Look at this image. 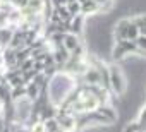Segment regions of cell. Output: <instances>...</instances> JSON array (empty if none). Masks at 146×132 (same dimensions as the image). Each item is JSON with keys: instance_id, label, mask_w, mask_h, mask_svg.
Instances as JSON below:
<instances>
[{"instance_id": "cell-1", "label": "cell", "mask_w": 146, "mask_h": 132, "mask_svg": "<svg viewBox=\"0 0 146 132\" xmlns=\"http://www.w3.org/2000/svg\"><path fill=\"white\" fill-rule=\"evenodd\" d=\"M108 86H110V91H113L117 96H122L124 91H125L124 76H122V72L115 67V65H110L108 67Z\"/></svg>"}, {"instance_id": "cell-2", "label": "cell", "mask_w": 146, "mask_h": 132, "mask_svg": "<svg viewBox=\"0 0 146 132\" xmlns=\"http://www.w3.org/2000/svg\"><path fill=\"white\" fill-rule=\"evenodd\" d=\"M129 53H137V46L134 41H115V46H113V60H122L124 57H127Z\"/></svg>"}, {"instance_id": "cell-3", "label": "cell", "mask_w": 146, "mask_h": 132, "mask_svg": "<svg viewBox=\"0 0 146 132\" xmlns=\"http://www.w3.org/2000/svg\"><path fill=\"white\" fill-rule=\"evenodd\" d=\"M62 46H64V50L70 55L76 48L81 46L79 36H78V34H72V33H64V34H62Z\"/></svg>"}, {"instance_id": "cell-4", "label": "cell", "mask_w": 146, "mask_h": 132, "mask_svg": "<svg viewBox=\"0 0 146 132\" xmlns=\"http://www.w3.org/2000/svg\"><path fill=\"white\" fill-rule=\"evenodd\" d=\"M131 24V19H120L113 28V38L115 41H125L127 40V28Z\"/></svg>"}, {"instance_id": "cell-5", "label": "cell", "mask_w": 146, "mask_h": 132, "mask_svg": "<svg viewBox=\"0 0 146 132\" xmlns=\"http://www.w3.org/2000/svg\"><path fill=\"white\" fill-rule=\"evenodd\" d=\"M96 113L102 117L103 123H112V122H115V118H117L115 110H113L112 106H107V105H100V106L96 108Z\"/></svg>"}, {"instance_id": "cell-6", "label": "cell", "mask_w": 146, "mask_h": 132, "mask_svg": "<svg viewBox=\"0 0 146 132\" xmlns=\"http://www.w3.org/2000/svg\"><path fill=\"white\" fill-rule=\"evenodd\" d=\"M79 4H81V14L83 16L100 12V5H98L96 0H79Z\"/></svg>"}, {"instance_id": "cell-7", "label": "cell", "mask_w": 146, "mask_h": 132, "mask_svg": "<svg viewBox=\"0 0 146 132\" xmlns=\"http://www.w3.org/2000/svg\"><path fill=\"white\" fill-rule=\"evenodd\" d=\"M132 22L136 24L139 34L141 36H146V14H139V16L132 17Z\"/></svg>"}, {"instance_id": "cell-8", "label": "cell", "mask_w": 146, "mask_h": 132, "mask_svg": "<svg viewBox=\"0 0 146 132\" xmlns=\"http://www.w3.org/2000/svg\"><path fill=\"white\" fill-rule=\"evenodd\" d=\"M65 9L69 12L70 17H74L78 14H81V4H79V0H74V2H67L65 4Z\"/></svg>"}, {"instance_id": "cell-9", "label": "cell", "mask_w": 146, "mask_h": 132, "mask_svg": "<svg viewBox=\"0 0 146 132\" xmlns=\"http://www.w3.org/2000/svg\"><path fill=\"white\" fill-rule=\"evenodd\" d=\"M12 29L9 28H0V46H5L11 43V38H12Z\"/></svg>"}, {"instance_id": "cell-10", "label": "cell", "mask_w": 146, "mask_h": 132, "mask_svg": "<svg viewBox=\"0 0 146 132\" xmlns=\"http://www.w3.org/2000/svg\"><path fill=\"white\" fill-rule=\"evenodd\" d=\"M134 43H136V46H137V53H144L146 55V36H137L136 40H134Z\"/></svg>"}, {"instance_id": "cell-11", "label": "cell", "mask_w": 146, "mask_h": 132, "mask_svg": "<svg viewBox=\"0 0 146 132\" xmlns=\"http://www.w3.org/2000/svg\"><path fill=\"white\" fill-rule=\"evenodd\" d=\"M137 123H139V129H141V130H146V106H144V108H141Z\"/></svg>"}, {"instance_id": "cell-12", "label": "cell", "mask_w": 146, "mask_h": 132, "mask_svg": "<svg viewBox=\"0 0 146 132\" xmlns=\"http://www.w3.org/2000/svg\"><path fill=\"white\" fill-rule=\"evenodd\" d=\"M137 130H141L137 122H131V123H127V125L124 127V132H137Z\"/></svg>"}, {"instance_id": "cell-13", "label": "cell", "mask_w": 146, "mask_h": 132, "mask_svg": "<svg viewBox=\"0 0 146 132\" xmlns=\"http://www.w3.org/2000/svg\"><path fill=\"white\" fill-rule=\"evenodd\" d=\"M50 4H52V7H62L67 4V0H50Z\"/></svg>"}, {"instance_id": "cell-14", "label": "cell", "mask_w": 146, "mask_h": 132, "mask_svg": "<svg viewBox=\"0 0 146 132\" xmlns=\"http://www.w3.org/2000/svg\"><path fill=\"white\" fill-rule=\"evenodd\" d=\"M137 132H146V130H137Z\"/></svg>"}]
</instances>
